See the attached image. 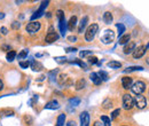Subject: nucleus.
<instances>
[{"mask_svg":"<svg viewBox=\"0 0 149 126\" xmlns=\"http://www.w3.org/2000/svg\"><path fill=\"white\" fill-rule=\"evenodd\" d=\"M1 32H2V35H7V32H8V30H7V28H5V26H2V28H1Z\"/></svg>","mask_w":149,"mask_h":126,"instance_id":"ea45409f","label":"nucleus"},{"mask_svg":"<svg viewBox=\"0 0 149 126\" xmlns=\"http://www.w3.org/2000/svg\"><path fill=\"white\" fill-rule=\"evenodd\" d=\"M12 26H13L14 29H17V28H19V23H17V22H14Z\"/></svg>","mask_w":149,"mask_h":126,"instance_id":"79ce46f5","label":"nucleus"},{"mask_svg":"<svg viewBox=\"0 0 149 126\" xmlns=\"http://www.w3.org/2000/svg\"><path fill=\"white\" fill-rule=\"evenodd\" d=\"M2 88H3V83L0 80V90H2Z\"/></svg>","mask_w":149,"mask_h":126,"instance_id":"a18cd8bd","label":"nucleus"},{"mask_svg":"<svg viewBox=\"0 0 149 126\" xmlns=\"http://www.w3.org/2000/svg\"><path fill=\"white\" fill-rule=\"evenodd\" d=\"M123 107H124L125 110H131L134 107L133 97L131 96L130 94H124L123 95Z\"/></svg>","mask_w":149,"mask_h":126,"instance_id":"20e7f679","label":"nucleus"},{"mask_svg":"<svg viewBox=\"0 0 149 126\" xmlns=\"http://www.w3.org/2000/svg\"><path fill=\"white\" fill-rule=\"evenodd\" d=\"M102 107H103V109L111 108V101H110V99H106L103 101V103H102Z\"/></svg>","mask_w":149,"mask_h":126,"instance_id":"c85d7f7f","label":"nucleus"},{"mask_svg":"<svg viewBox=\"0 0 149 126\" xmlns=\"http://www.w3.org/2000/svg\"><path fill=\"white\" fill-rule=\"evenodd\" d=\"M15 56H16V52H14V51H9V52L7 53V55H6V58H7L9 62H12V61H14Z\"/></svg>","mask_w":149,"mask_h":126,"instance_id":"393cba45","label":"nucleus"},{"mask_svg":"<svg viewBox=\"0 0 149 126\" xmlns=\"http://www.w3.org/2000/svg\"><path fill=\"white\" fill-rule=\"evenodd\" d=\"M60 108V104H58V102L55 101V100H53V101H49L46 106H45V109H52V110H56V109Z\"/></svg>","mask_w":149,"mask_h":126,"instance_id":"4468645a","label":"nucleus"},{"mask_svg":"<svg viewBox=\"0 0 149 126\" xmlns=\"http://www.w3.org/2000/svg\"><path fill=\"white\" fill-rule=\"evenodd\" d=\"M57 63H60V64H62V63H65L67 62V58L64 57V56H57V57H55L54 58Z\"/></svg>","mask_w":149,"mask_h":126,"instance_id":"2f4dec72","label":"nucleus"},{"mask_svg":"<svg viewBox=\"0 0 149 126\" xmlns=\"http://www.w3.org/2000/svg\"><path fill=\"white\" fill-rule=\"evenodd\" d=\"M58 78H60V79H58V84H60V85H63L64 81L68 79V78H67V74H60Z\"/></svg>","mask_w":149,"mask_h":126,"instance_id":"473e14b6","label":"nucleus"},{"mask_svg":"<svg viewBox=\"0 0 149 126\" xmlns=\"http://www.w3.org/2000/svg\"><path fill=\"white\" fill-rule=\"evenodd\" d=\"M76 24H77V17H76V16H72V17L70 18L69 23H68V29H69L70 31H72L74 29V26H76Z\"/></svg>","mask_w":149,"mask_h":126,"instance_id":"aec40b11","label":"nucleus"},{"mask_svg":"<svg viewBox=\"0 0 149 126\" xmlns=\"http://www.w3.org/2000/svg\"><path fill=\"white\" fill-rule=\"evenodd\" d=\"M97 76L100 77L101 80H107V79H108V73L104 71H100L99 73H97Z\"/></svg>","mask_w":149,"mask_h":126,"instance_id":"7c9ffc66","label":"nucleus"},{"mask_svg":"<svg viewBox=\"0 0 149 126\" xmlns=\"http://www.w3.org/2000/svg\"><path fill=\"white\" fill-rule=\"evenodd\" d=\"M117 29H118V36H123L124 35V32H125V26H124V24H122V23H118L117 25Z\"/></svg>","mask_w":149,"mask_h":126,"instance_id":"a878e982","label":"nucleus"},{"mask_svg":"<svg viewBox=\"0 0 149 126\" xmlns=\"http://www.w3.org/2000/svg\"><path fill=\"white\" fill-rule=\"evenodd\" d=\"M40 23L39 22H36V21H32V22H30L28 25H26V31L29 32V33H36L37 31L40 30Z\"/></svg>","mask_w":149,"mask_h":126,"instance_id":"0eeeda50","label":"nucleus"},{"mask_svg":"<svg viewBox=\"0 0 149 126\" xmlns=\"http://www.w3.org/2000/svg\"><path fill=\"white\" fill-rule=\"evenodd\" d=\"M101 120H102V123H103L104 126H111V120H110L109 117H107V116H101Z\"/></svg>","mask_w":149,"mask_h":126,"instance_id":"bb28decb","label":"nucleus"},{"mask_svg":"<svg viewBox=\"0 0 149 126\" xmlns=\"http://www.w3.org/2000/svg\"><path fill=\"white\" fill-rule=\"evenodd\" d=\"M80 126H90V115L87 111L80 113Z\"/></svg>","mask_w":149,"mask_h":126,"instance_id":"9d476101","label":"nucleus"},{"mask_svg":"<svg viewBox=\"0 0 149 126\" xmlns=\"http://www.w3.org/2000/svg\"><path fill=\"white\" fill-rule=\"evenodd\" d=\"M57 18H58V28H60V31L62 33V36L65 35V30H67V22H65V18H64V13L62 10H57L56 13Z\"/></svg>","mask_w":149,"mask_h":126,"instance_id":"f03ea898","label":"nucleus"},{"mask_svg":"<svg viewBox=\"0 0 149 126\" xmlns=\"http://www.w3.org/2000/svg\"><path fill=\"white\" fill-rule=\"evenodd\" d=\"M90 78H91V80L93 81L95 85H100V84H101V81H102V80L100 79V77L97 76V73H96V72H92V73H91V76H90Z\"/></svg>","mask_w":149,"mask_h":126,"instance_id":"dca6fc26","label":"nucleus"},{"mask_svg":"<svg viewBox=\"0 0 149 126\" xmlns=\"http://www.w3.org/2000/svg\"><path fill=\"white\" fill-rule=\"evenodd\" d=\"M2 48H3V49H9V47H8V46H2Z\"/></svg>","mask_w":149,"mask_h":126,"instance_id":"de8ad7c7","label":"nucleus"},{"mask_svg":"<svg viewBox=\"0 0 149 126\" xmlns=\"http://www.w3.org/2000/svg\"><path fill=\"white\" fill-rule=\"evenodd\" d=\"M29 65H30V63H29L28 61H21V62H19V67L23 68V69H28Z\"/></svg>","mask_w":149,"mask_h":126,"instance_id":"72a5a7b5","label":"nucleus"},{"mask_svg":"<svg viewBox=\"0 0 149 126\" xmlns=\"http://www.w3.org/2000/svg\"><path fill=\"white\" fill-rule=\"evenodd\" d=\"M132 84H133L132 78H130V77H123V78H122V85H123V87H124L125 90L131 88V87H132Z\"/></svg>","mask_w":149,"mask_h":126,"instance_id":"9b49d317","label":"nucleus"},{"mask_svg":"<svg viewBox=\"0 0 149 126\" xmlns=\"http://www.w3.org/2000/svg\"><path fill=\"white\" fill-rule=\"evenodd\" d=\"M112 19H113V17H112V14L110 12H106L103 14V21H104L106 24H110L112 22Z\"/></svg>","mask_w":149,"mask_h":126,"instance_id":"f3484780","label":"nucleus"},{"mask_svg":"<svg viewBox=\"0 0 149 126\" xmlns=\"http://www.w3.org/2000/svg\"><path fill=\"white\" fill-rule=\"evenodd\" d=\"M69 103H70L71 106H74V107H77V106H79V103H80V99H78V97H74V99H70Z\"/></svg>","mask_w":149,"mask_h":126,"instance_id":"c756f323","label":"nucleus"},{"mask_svg":"<svg viewBox=\"0 0 149 126\" xmlns=\"http://www.w3.org/2000/svg\"><path fill=\"white\" fill-rule=\"evenodd\" d=\"M57 38H58V35L56 32H48L46 36V41L51 44V42H54L55 40H57Z\"/></svg>","mask_w":149,"mask_h":126,"instance_id":"ddd939ff","label":"nucleus"},{"mask_svg":"<svg viewBox=\"0 0 149 126\" xmlns=\"http://www.w3.org/2000/svg\"><path fill=\"white\" fill-rule=\"evenodd\" d=\"M68 40H69V41H76V40H77V37H74V36L68 37Z\"/></svg>","mask_w":149,"mask_h":126,"instance_id":"a19ab883","label":"nucleus"},{"mask_svg":"<svg viewBox=\"0 0 149 126\" xmlns=\"http://www.w3.org/2000/svg\"><path fill=\"white\" fill-rule=\"evenodd\" d=\"M148 47H149V45H148V46H147V48H148Z\"/></svg>","mask_w":149,"mask_h":126,"instance_id":"09e8293b","label":"nucleus"},{"mask_svg":"<svg viewBox=\"0 0 149 126\" xmlns=\"http://www.w3.org/2000/svg\"><path fill=\"white\" fill-rule=\"evenodd\" d=\"M64 122H65V115H64V113H61V115L57 117L56 126H63L64 125Z\"/></svg>","mask_w":149,"mask_h":126,"instance_id":"5701e85b","label":"nucleus"},{"mask_svg":"<svg viewBox=\"0 0 149 126\" xmlns=\"http://www.w3.org/2000/svg\"><path fill=\"white\" fill-rule=\"evenodd\" d=\"M31 68L33 71H40L42 69V64L37 61H31Z\"/></svg>","mask_w":149,"mask_h":126,"instance_id":"a211bd4d","label":"nucleus"},{"mask_svg":"<svg viewBox=\"0 0 149 126\" xmlns=\"http://www.w3.org/2000/svg\"><path fill=\"white\" fill-rule=\"evenodd\" d=\"M133 101H134V106L138 109H143L147 106V100H146V97L142 94L141 95H136L133 99Z\"/></svg>","mask_w":149,"mask_h":126,"instance_id":"39448f33","label":"nucleus"},{"mask_svg":"<svg viewBox=\"0 0 149 126\" xmlns=\"http://www.w3.org/2000/svg\"><path fill=\"white\" fill-rule=\"evenodd\" d=\"M67 126H77V125H76V123H74V122H72V120H71V122H68Z\"/></svg>","mask_w":149,"mask_h":126,"instance_id":"37998d69","label":"nucleus"},{"mask_svg":"<svg viewBox=\"0 0 149 126\" xmlns=\"http://www.w3.org/2000/svg\"><path fill=\"white\" fill-rule=\"evenodd\" d=\"M28 53H29L28 49H23V51L19 54V58H25V57L28 56Z\"/></svg>","mask_w":149,"mask_h":126,"instance_id":"f704fd0d","label":"nucleus"},{"mask_svg":"<svg viewBox=\"0 0 149 126\" xmlns=\"http://www.w3.org/2000/svg\"><path fill=\"white\" fill-rule=\"evenodd\" d=\"M48 3H49V1H42V2H41V6L39 7V9H38L37 12L31 16V19H32V21H35L36 18H39L40 16H42L44 10H45V8L48 6Z\"/></svg>","mask_w":149,"mask_h":126,"instance_id":"6e6552de","label":"nucleus"},{"mask_svg":"<svg viewBox=\"0 0 149 126\" xmlns=\"http://www.w3.org/2000/svg\"><path fill=\"white\" fill-rule=\"evenodd\" d=\"M113 39H115V33H113L112 30H106L104 33L101 37L102 42L106 44V45H107V44H111L112 41H113Z\"/></svg>","mask_w":149,"mask_h":126,"instance_id":"423d86ee","label":"nucleus"},{"mask_svg":"<svg viewBox=\"0 0 149 126\" xmlns=\"http://www.w3.org/2000/svg\"><path fill=\"white\" fill-rule=\"evenodd\" d=\"M119 112H120V110L119 109H116L115 111H112V113H111V118L113 119V118H116L118 115H119Z\"/></svg>","mask_w":149,"mask_h":126,"instance_id":"4c0bfd02","label":"nucleus"},{"mask_svg":"<svg viewBox=\"0 0 149 126\" xmlns=\"http://www.w3.org/2000/svg\"><path fill=\"white\" fill-rule=\"evenodd\" d=\"M107 65H108L109 68H111V69H119V68L122 67V63H120V62H117V61H110Z\"/></svg>","mask_w":149,"mask_h":126,"instance_id":"412c9836","label":"nucleus"},{"mask_svg":"<svg viewBox=\"0 0 149 126\" xmlns=\"http://www.w3.org/2000/svg\"><path fill=\"white\" fill-rule=\"evenodd\" d=\"M85 85H86V81H85V79H79L77 83H76V90H81V88H84L85 87Z\"/></svg>","mask_w":149,"mask_h":126,"instance_id":"4be33fe9","label":"nucleus"},{"mask_svg":"<svg viewBox=\"0 0 149 126\" xmlns=\"http://www.w3.org/2000/svg\"><path fill=\"white\" fill-rule=\"evenodd\" d=\"M65 51H67L68 53H70V52H76V51H77V48H74V47H69V48H67Z\"/></svg>","mask_w":149,"mask_h":126,"instance_id":"58836bf2","label":"nucleus"},{"mask_svg":"<svg viewBox=\"0 0 149 126\" xmlns=\"http://www.w3.org/2000/svg\"><path fill=\"white\" fill-rule=\"evenodd\" d=\"M5 17V15H3V14H2V13H1V14H0V19H2V18Z\"/></svg>","mask_w":149,"mask_h":126,"instance_id":"49530a36","label":"nucleus"},{"mask_svg":"<svg viewBox=\"0 0 149 126\" xmlns=\"http://www.w3.org/2000/svg\"><path fill=\"white\" fill-rule=\"evenodd\" d=\"M130 38H131L130 35H123L122 37H119L118 42H119L120 45H126V44L130 41Z\"/></svg>","mask_w":149,"mask_h":126,"instance_id":"6ab92c4d","label":"nucleus"},{"mask_svg":"<svg viewBox=\"0 0 149 126\" xmlns=\"http://www.w3.org/2000/svg\"><path fill=\"white\" fill-rule=\"evenodd\" d=\"M131 90H132V92H133L135 95H141V94L145 92V90H146V85H145L143 81L138 80V81H135V83L132 84Z\"/></svg>","mask_w":149,"mask_h":126,"instance_id":"7ed1b4c3","label":"nucleus"},{"mask_svg":"<svg viewBox=\"0 0 149 126\" xmlns=\"http://www.w3.org/2000/svg\"><path fill=\"white\" fill-rule=\"evenodd\" d=\"M93 126H102V125H101V123H100V122H95Z\"/></svg>","mask_w":149,"mask_h":126,"instance_id":"c03bdc74","label":"nucleus"},{"mask_svg":"<svg viewBox=\"0 0 149 126\" xmlns=\"http://www.w3.org/2000/svg\"><path fill=\"white\" fill-rule=\"evenodd\" d=\"M80 57H85V56H88V55H92V51H81L80 52Z\"/></svg>","mask_w":149,"mask_h":126,"instance_id":"c9c22d12","label":"nucleus"},{"mask_svg":"<svg viewBox=\"0 0 149 126\" xmlns=\"http://www.w3.org/2000/svg\"><path fill=\"white\" fill-rule=\"evenodd\" d=\"M97 31H99V25H97L96 23L91 24V25L87 28L86 32H85V39H86V41H92Z\"/></svg>","mask_w":149,"mask_h":126,"instance_id":"f257e3e1","label":"nucleus"},{"mask_svg":"<svg viewBox=\"0 0 149 126\" xmlns=\"http://www.w3.org/2000/svg\"><path fill=\"white\" fill-rule=\"evenodd\" d=\"M88 63H91V64H95V63H97V58H96L95 56H91V57L88 58Z\"/></svg>","mask_w":149,"mask_h":126,"instance_id":"e433bc0d","label":"nucleus"},{"mask_svg":"<svg viewBox=\"0 0 149 126\" xmlns=\"http://www.w3.org/2000/svg\"><path fill=\"white\" fill-rule=\"evenodd\" d=\"M146 49H147V46H145V45L139 46L138 48L134 49V52H133V57H134V58H140V57H142V56L145 55V53H146Z\"/></svg>","mask_w":149,"mask_h":126,"instance_id":"1a4fd4ad","label":"nucleus"},{"mask_svg":"<svg viewBox=\"0 0 149 126\" xmlns=\"http://www.w3.org/2000/svg\"><path fill=\"white\" fill-rule=\"evenodd\" d=\"M71 63H74V64H78L80 68H83L84 70H87V65L83 62V61H80V60H78V58H76V60H74V61H70Z\"/></svg>","mask_w":149,"mask_h":126,"instance_id":"b1692460","label":"nucleus"},{"mask_svg":"<svg viewBox=\"0 0 149 126\" xmlns=\"http://www.w3.org/2000/svg\"><path fill=\"white\" fill-rule=\"evenodd\" d=\"M134 49H135V42H133V41H129V42L124 46V53H125V54L133 53Z\"/></svg>","mask_w":149,"mask_h":126,"instance_id":"f8f14e48","label":"nucleus"},{"mask_svg":"<svg viewBox=\"0 0 149 126\" xmlns=\"http://www.w3.org/2000/svg\"><path fill=\"white\" fill-rule=\"evenodd\" d=\"M87 22H88V17H87V16H84V17L81 18V21H80V24H79V26H78V31H79L80 33L84 31L85 26L87 25Z\"/></svg>","mask_w":149,"mask_h":126,"instance_id":"2eb2a0df","label":"nucleus"},{"mask_svg":"<svg viewBox=\"0 0 149 126\" xmlns=\"http://www.w3.org/2000/svg\"><path fill=\"white\" fill-rule=\"evenodd\" d=\"M138 70H143V68L142 67H138V65H135V67H130V68H127L126 70H125V72H132V71H138Z\"/></svg>","mask_w":149,"mask_h":126,"instance_id":"cd10ccee","label":"nucleus"}]
</instances>
